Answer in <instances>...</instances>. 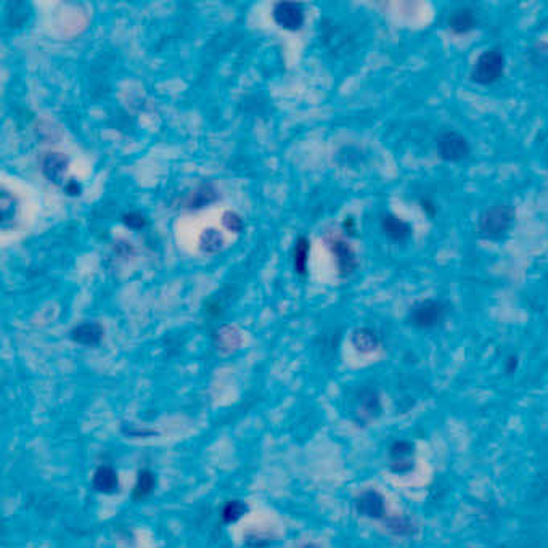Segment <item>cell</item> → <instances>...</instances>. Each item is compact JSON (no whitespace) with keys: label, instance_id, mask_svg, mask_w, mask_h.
I'll use <instances>...</instances> for the list:
<instances>
[{"label":"cell","instance_id":"cell-1","mask_svg":"<svg viewBox=\"0 0 548 548\" xmlns=\"http://www.w3.org/2000/svg\"><path fill=\"white\" fill-rule=\"evenodd\" d=\"M516 212L510 205H495L481 214L477 230L487 240H499L511 230Z\"/></svg>","mask_w":548,"mask_h":548},{"label":"cell","instance_id":"cell-2","mask_svg":"<svg viewBox=\"0 0 548 548\" xmlns=\"http://www.w3.org/2000/svg\"><path fill=\"white\" fill-rule=\"evenodd\" d=\"M505 71V55L497 47L487 49L477 56L473 66L471 79L480 85H490L504 76Z\"/></svg>","mask_w":548,"mask_h":548},{"label":"cell","instance_id":"cell-3","mask_svg":"<svg viewBox=\"0 0 548 548\" xmlns=\"http://www.w3.org/2000/svg\"><path fill=\"white\" fill-rule=\"evenodd\" d=\"M325 241L328 245V250L331 251L334 262H336L339 276L344 279V276L353 275L357 267H359V259H357L354 248L349 245V241L338 235L327 236Z\"/></svg>","mask_w":548,"mask_h":548},{"label":"cell","instance_id":"cell-4","mask_svg":"<svg viewBox=\"0 0 548 548\" xmlns=\"http://www.w3.org/2000/svg\"><path fill=\"white\" fill-rule=\"evenodd\" d=\"M446 314L447 308L442 301H437V299H425V301L418 303L412 309L408 320H410L415 328L428 330V328H434L436 325H439V323L446 319Z\"/></svg>","mask_w":548,"mask_h":548},{"label":"cell","instance_id":"cell-5","mask_svg":"<svg viewBox=\"0 0 548 548\" xmlns=\"http://www.w3.org/2000/svg\"><path fill=\"white\" fill-rule=\"evenodd\" d=\"M437 154L441 159L457 163V161L465 159L471 152L470 142L465 135H461L457 130H446L437 137Z\"/></svg>","mask_w":548,"mask_h":548},{"label":"cell","instance_id":"cell-6","mask_svg":"<svg viewBox=\"0 0 548 548\" xmlns=\"http://www.w3.org/2000/svg\"><path fill=\"white\" fill-rule=\"evenodd\" d=\"M272 18L275 25L284 31L298 32L303 30L305 23V11L301 4L276 2L272 8Z\"/></svg>","mask_w":548,"mask_h":548},{"label":"cell","instance_id":"cell-7","mask_svg":"<svg viewBox=\"0 0 548 548\" xmlns=\"http://www.w3.org/2000/svg\"><path fill=\"white\" fill-rule=\"evenodd\" d=\"M42 174L61 190H65L74 181V177L69 176L68 157L59 152H50L42 158Z\"/></svg>","mask_w":548,"mask_h":548},{"label":"cell","instance_id":"cell-8","mask_svg":"<svg viewBox=\"0 0 548 548\" xmlns=\"http://www.w3.org/2000/svg\"><path fill=\"white\" fill-rule=\"evenodd\" d=\"M355 511L363 518L384 519L386 518V500L382 492L375 489H367L355 499Z\"/></svg>","mask_w":548,"mask_h":548},{"label":"cell","instance_id":"cell-9","mask_svg":"<svg viewBox=\"0 0 548 548\" xmlns=\"http://www.w3.org/2000/svg\"><path fill=\"white\" fill-rule=\"evenodd\" d=\"M355 402L357 420H363L365 423H368L370 420H377L383 415L382 399H379L378 392L372 388H362L360 391H357Z\"/></svg>","mask_w":548,"mask_h":548},{"label":"cell","instance_id":"cell-10","mask_svg":"<svg viewBox=\"0 0 548 548\" xmlns=\"http://www.w3.org/2000/svg\"><path fill=\"white\" fill-rule=\"evenodd\" d=\"M73 343L85 348H97L105 338V328L98 322H83L76 325L69 333Z\"/></svg>","mask_w":548,"mask_h":548},{"label":"cell","instance_id":"cell-11","mask_svg":"<svg viewBox=\"0 0 548 548\" xmlns=\"http://www.w3.org/2000/svg\"><path fill=\"white\" fill-rule=\"evenodd\" d=\"M92 489L103 495H114L119 492V475L113 465H98L92 475Z\"/></svg>","mask_w":548,"mask_h":548},{"label":"cell","instance_id":"cell-12","mask_svg":"<svg viewBox=\"0 0 548 548\" xmlns=\"http://www.w3.org/2000/svg\"><path fill=\"white\" fill-rule=\"evenodd\" d=\"M217 198L219 196L216 188L209 185V183H203V185H198L193 188L192 192L183 196L181 200V206L187 211H200L203 209V207L216 203Z\"/></svg>","mask_w":548,"mask_h":548},{"label":"cell","instance_id":"cell-13","mask_svg":"<svg viewBox=\"0 0 548 548\" xmlns=\"http://www.w3.org/2000/svg\"><path fill=\"white\" fill-rule=\"evenodd\" d=\"M0 214H2V230L7 232L15 229L20 221V203L7 188L0 190Z\"/></svg>","mask_w":548,"mask_h":548},{"label":"cell","instance_id":"cell-14","mask_svg":"<svg viewBox=\"0 0 548 548\" xmlns=\"http://www.w3.org/2000/svg\"><path fill=\"white\" fill-rule=\"evenodd\" d=\"M477 25V18L476 13L468 7H460L457 10H453L447 18V26L453 34L457 36H463V34H468L473 30H475Z\"/></svg>","mask_w":548,"mask_h":548},{"label":"cell","instance_id":"cell-15","mask_svg":"<svg viewBox=\"0 0 548 548\" xmlns=\"http://www.w3.org/2000/svg\"><path fill=\"white\" fill-rule=\"evenodd\" d=\"M382 229L389 240L397 241V243L407 241L413 232L410 224L407 221H402L401 217H397L394 214H384L382 217Z\"/></svg>","mask_w":548,"mask_h":548},{"label":"cell","instance_id":"cell-16","mask_svg":"<svg viewBox=\"0 0 548 548\" xmlns=\"http://www.w3.org/2000/svg\"><path fill=\"white\" fill-rule=\"evenodd\" d=\"M158 487V476L152 470L143 468L137 473V480L132 487L130 499L134 501H143L153 495Z\"/></svg>","mask_w":548,"mask_h":548},{"label":"cell","instance_id":"cell-17","mask_svg":"<svg viewBox=\"0 0 548 548\" xmlns=\"http://www.w3.org/2000/svg\"><path fill=\"white\" fill-rule=\"evenodd\" d=\"M351 343H353L357 353L372 354L379 348V336L372 328L360 327L355 328L353 334H351Z\"/></svg>","mask_w":548,"mask_h":548},{"label":"cell","instance_id":"cell-18","mask_svg":"<svg viewBox=\"0 0 548 548\" xmlns=\"http://www.w3.org/2000/svg\"><path fill=\"white\" fill-rule=\"evenodd\" d=\"M309 257H310V240L308 236H298L293 248V267L299 276H305L309 272Z\"/></svg>","mask_w":548,"mask_h":548},{"label":"cell","instance_id":"cell-19","mask_svg":"<svg viewBox=\"0 0 548 548\" xmlns=\"http://www.w3.org/2000/svg\"><path fill=\"white\" fill-rule=\"evenodd\" d=\"M226 246V236L214 227H207L198 236V248L205 255H217Z\"/></svg>","mask_w":548,"mask_h":548},{"label":"cell","instance_id":"cell-20","mask_svg":"<svg viewBox=\"0 0 548 548\" xmlns=\"http://www.w3.org/2000/svg\"><path fill=\"white\" fill-rule=\"evenodd\" d=\"M384 526L389 530V534L396 535V537H412V535L418 532V526L407 515H394L386 518Z\"/></svg>","mask_w":548,"mask_h":548},{"label":"cell","instance_id":"cell-21","mask_svg":"<svg viewBox=\"0 0 548 548\" xmlns=\"http://www.w3.org/2000/svg\"><path fill=\"white\" fill-rule=\"evenodd\" d=\"M250 513V505L243 500H229L222 505L221 509V519L226 526L238 523L241 518Z\"/></svg>","mask_w":548,"mask_h":548},{"label":"cell","instance_id":"cell-22","mask_svg":"<svg viewBox=\"0 0 548 548\" xmlns=\"http://www.w3.org/2000/svg\"><path fill=\"white\" fill-rule=\"evenodd\" d=\"M415 452V446L410 441H394L389 447V457L392 461L412 458Z\"/></svg>","mask_w":548,"mask_h":548},{"label":"cell","instance_id":"cell-23","mask_svg":"<svg viewBox=\"0 0 548 548\" xmlns=\"http://www.w3.org/2000/svg\"><path fill=\"white\" fill-rule=\"evenodd\" d=\"M222 227L230 233L238 235L245 230V221L236 211H226L222 214Z\"/></svg>","mask_w":548,"mask_h":548},{"label":"cell","instance_id":"cell-24","mask_svg":"<svg viewBox=\"0 0 548 548\" xmlns=\"http://www.w3.org/2000/svg\"><path fill=\"white\" fill-rule=\"evenodd\" d=\"M217 341L221 343L222 348H227V349H232L233 346L240 344L241 341V336H240V331L236 330L235 327H230V325H226L222 327L221 330L217 331Z\"/></svg>","mask_w":548,"mask_h":548},{"label":"cell","instance_id":"cell-25","mask_svg":"<svg viewBox=\"0 0 548 548\" xmlns=\"http://www.w3.org/2000/svg\"><path fill=\"white\" fill-rule=\"evenodd\" d=\"M121 221H123L126 227H129L132 230H142L148 226V219L137 211L126 212V214H123V217H121Z\"/></svg>","mask_w":548,"mask_h":548},{"label":"cell","instance_id":"cell-26","mask_svg":"<svg viewBox=\"0 0 548 548\" xmlns=\"http://www.w3.org/2000/svg\"><path fill=\"white\" fill-rule=\"evenodd\" d=\"M415 470V461L413 458H407V460H396L391 461L389 465V471L394 473V475H408Z\"/></svg>","mask_w":548,"mask_h":548},{"label":"cell","instance_id":"cell-27","mask_svg":"<svg viewBox=\"0 0 548 548\" xmlns=\"http://www.w3.org/2000/svg\"><path fill=\"white\" fill-rule=\"evenodd\" d=\"M518 367H519L518 357L516 355H510L509 359H506V362H505V372L509 373V375H513V373L518 370Z\"/></svg>","mask_w":548,"mask_h":548},{"label":"cell","instance_id":"cell-28","mask_svg":"<svg viewBox=\"0 0 548 548\" xmlns=\"http://www.w3.org/2000/svg\"><path fill=\"white\" fill-rule=\"evenodd\" d=\"M343 230H344V233L349 235V236L355 235V221L353 217H346V221L343 224Z\"/></svg>","mask_w":548,"mask_h":548},{"label":"cell","instance_id":"cell-29","mask_svg":"<svg viewBox=\"0 0 548 548\" xmlns=\"http://www.w3.org/2000/svg\"><path fill=\"white\" fill-rule=\"evenodd\" d=\"M421 205H423V209L428 212V216H434V205L431 201H421Z\"/></svg>","mask_w":548,"mask_h":548},{"label":"cell","instance_id":"cell-30","mask_svg":"<svg viewBox=\"0 0 548 548\" xmlns=\"http://www.w3.org/2000/svg\"><path fill=\"white\" fill-rule=\"evenodd\" d=\"M301 548H320V547H317L315 544H305V545L301 547Z\"/></svg>","mask_w":548,"mask_h":548}]
</instances>
